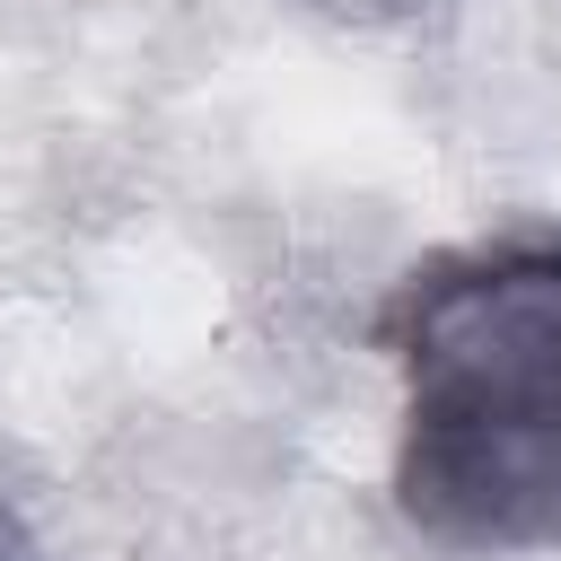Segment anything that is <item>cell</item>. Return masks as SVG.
Here are the masks:
<instances>
[{"label":"cell","instance_id":"obj_2","mask_svg":"<svg viewBox=\"0 0 561 561\" xmlns=\"http://www.w3.org/2000/svg\"><path fill=\"white\" fill-rule=\"evenodd\" d=\"M298 9H316V18H333V26H394V18H412V9H430V0H298Z\"/></svg>","mask_w":561,"mask_h":561},{"label":"cell","instance_id":"obj_3","mask_svg":"<svg viewBox=\"0 0 561 561\" xmlns=\"http://www.w3.org/2000/svg\"><path fill=\"white\" fill-rule=\"evenodd\" d=\"M0 561H53V552L35 543V526H26L18 508H0Z\"/></svg>","mask_w":561,"mask_h":561},{"label":"cell","instance_id":"obj_1","mask_svg":"<svg viewBox=\"0 0 561 561\" xmlns=\"http://www.w3.org/2000/svg\"><path fill=\"white\" fill-rule=\"evenodd\" d=\"M377 351L403 386L394 508L456 552H561V228L421 254Z\"/></svg>","mask_w":561,"mask_h":561}]
</instances>
